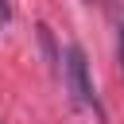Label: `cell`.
<instances>
[{
    "label": "cell",
    "mask_w": 124,
    "mask_h": 124,
    "mask_svg": "<svg viewBox=\"0 0 124 124\" xmlns=\"http://www.w3.org/2000/svg\"><path fill=\"white\" fill-rule=\"evenodd\" d=\"M62 78H66L70 97H74L81 108H93L97 116H105V108H101V101H97V89H93V81H89L85 54H81V46H78V43H70V46L62 50Z\"/></svg>",
    "instance_id": "1"
},
{
    "label": "cell",
    "mask_w": 124,
    "mask_h": 124,
    "mask_svg": "<svg viewBox=\"0 0 124 124\" xmlns=\"http://www.w3.org/2000/svg\"><path fill=\"white\" fill-rule=\"evenodd\" d=\"M0 23H12V4L0 0Z\"/></svg>",
    "instance_id": "2"
},
{
    "label": "cell",
    "mask_w": 124,
    "mask_h": 124,
    "mask_svg": "<svg viewBox=\"0 0 124 124\" xmlns=\"http://www.w3.org/2000/svg\"><path fill=\"white\" fill-rule=\"evenodd\" d=\"M120 66H124V23H120Z\"/></svg>",
    "instance_id": "3"
}]
</instances>
